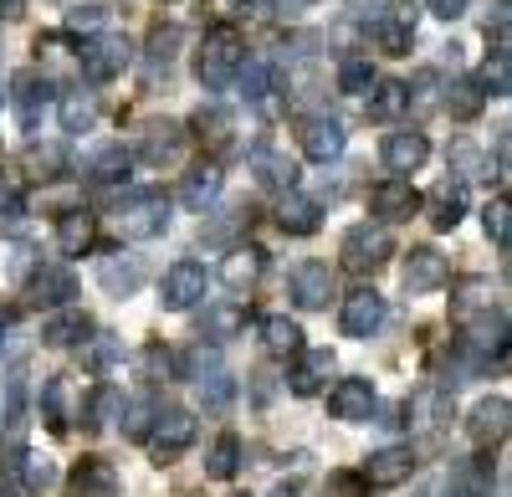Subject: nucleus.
Wrapping results in <instances>:
<instances>
[{
	"label": "nucleus",
	"mask_w": 512,
	"mask_h": 497,
	"mask_svg": "<svg viewBox=\"0 0 512 497\" xmlns=\"http://www.w3.org/2000/svg\"><path fill=\"white\" fill-rule=\"evenodd\" d=\"M262 267H267V257L256 252V246H231L221 277H226V287H236V293H251V287L262 282Z\"/></svg>",
	"instance_id": "obj_28"
},
{
	"label": "nucleus",
	"mask_w": 512,
	"mask_h": 497,
	"mask_svg": "<svg viewBox=\"0 0 512 497\" xmlns=\"http://www.w3.org/2000/svg\"><path fill=\"white\" fill-rule=\"evenodd\" d=\"M98 123V98L93 93H67L62 98V129L67 134H88Z\"/></svg>",
	"instance_id": "obj_37"
},
{
	"label": "nucleus",
	"mask_w": 512,
	"mask_h": 497,
	"mask_svg": "<svg viewBox=\"0 0 512 497\" xmlns=\"http://www.w3.org/2000/svg\"><path fill=\"white\" fill-rule=\"evenodd\" d=\"M369 211H374L379 226H395V221H410V216L420 211V195H415L410 180L390 175V180H379V185L369 190Z\"/></svg>",
	"instance_id": "obj_8"
},
{
	"label": "nucleus",
	"mask_w": 512,
	"mask_h": 497,
	"mask_svg": "<svg viewBox=\"0 0 512 497\" xmlns=\"http://www.w3.org/2000/svg\"><path fill=\"white\" fill-rule=\"evenodd\" d=\"M144 277H149L144 257L118 252V257H103V262H98V282H103V293H108V298H134L139 287H144Z\"/></svg>",
	"instance_id": "obj_14"
},
{
	"label": "nucleus",
	"mask_w": 512,
	"mask_h": 497,
	"mask_svg": "<svg viewBox=\"0 0 512 497\" xmlns=\"http://www.w3.org/2000/svg\"><path fill=\"white\" fill-rule=\"evenodd\" d=\"M446 277H451V262L436 252V246H415V252L405 257V267H400V282H405V293H436V287H446Z\"/></svg>",
	"instance_id": "obj_9"
},
{
	"label": "nucleus",
	"mask_w": 512,
	"mask_h": 497,
	"mask_svg": "<svg viewBox=\"0 0 512 497\" xmlns=\"http://www.w3.org/2000/svg\"><path fill=\"white\" fill-rule=\"evenodd\" d=\"M93 236H98L93 211H67V216L57 221V252H62V257H82V252L93 246Z\"/></svg>",
	"instance_id": "obj_27"
},
{
	"label": "nucleus",
	"mask_w": 512,
	"mask_h": 497,
	"mask_svg": "<svg viewBox=\"0 0 512 497\" xmlns=\"http://www.w3.org/2000/svg\"><path fill=\"white\" fill-rule=\"evenodd\" d=\"M241 328H246V308H241V303H210V308L200 313V339L216 344V349L231 344Z\"/></svg>",
	"instance_id": "obj_23"
},
{
	"label": "nucleus",
	"mask_w": 512,
	"mask_h": 497,
	"mask_svg": "<svg viewBox=\"0 0 512 497\" xmlns=\"http://www.w3.org/2000/svg\"><path fill=\"white\" fill-rule=\"evenodd\" d=\"M390 257H395V236H390V226L359 221V226L344 231V267H349V272L369 277V272H379Z\"/></svg>",
	"instance_id": "obj_3"
},
{
	"label": "nucleus",
	"mask_w": 512,
	"mask_h": 497,
	"mask_svg": "<svg viewBox=\"0 0 512 497\" xmlns=\"http://www.w3.org/2000/svg\"><path fill=\"white\" fill-rule=\"evenodd\" d=\"M21 170H26L31 180H57V175L67 170V149H62V144H26Z\"/></svg>",
	"instance_id": "obj_32"
},
{
	"label": "nucleus",
	"mask_w": 512,
	"mask_h": 497,
	"mask_svg": "<svg viewBox=\"0 0 512 497\" xmlns=\"http://www.w3.org/2000/svg\"><path fill=\"white\" fill-rule=\"evenodd\" d=\"M200 395H205V405H210V410H226V405H231V395H236V380L221 369V375L200 380Z\"/></svg>",
	"instance_id": "obj_52"
},
{
	"label": "nucleus",
	"mask_w": 512,
	"mask_h": 497,
	"mask_svg": "<svg viewBox=\"0 0 512 497\" xmlns=\"http://www.w3.org/2000/svg\"><path fill=\"white\" fill-rule=\"evenodd\" d=\"M410 108V88L405 82H374V98H369V118H395Z\"/></svg>",
	"instance_id": "obj_41"
},
{
	"label": "nucleus",
	"mask_w": 512,
	"mask_h": 497,
	"mask_svg": "<svg viewBox=\"0 0 512 497\" xmlns=\"http://www.w3.org/2000/svg\"><path fill=\"white\" fill-rule=\"evenodd\" d=\"M118 472H113V462H103V457H82L77 467H72V497H118Z\"/></svg>",
	"instance_id": "obj_21"
},
{
	"label": "nucleus",
	"mask_w": 512,
	"mask_h": 497,
	"mask_svg": "<svg viewBox=\"0 0 512 497\" xmlns=\"http://www.w3.org/2000/svg\"><path fill=\"white\" fill-rule=\"evenodd\" d=\"M431 11H436L441 21H461V16H466V0H431Z\"/></svg>",
	"instance_id": "obj_58"
},
{
	"label": "nucleus",
	"mask_w": 512,
	"mask_h": 497,
	"mask_svg": "<svg viewBox=\"0 0 512 497\" xmlns=\"http://www.w3.org/2000/svg\"><path fill=\"white\" fill-rule=\"evenodd\" d=\"M149 446H154V462L159 467L185 457V451L195 446V416H190V410H159V421L149 431Z\"/></svg>",
	"instance_id": "obj_6"
},
{
	"label": "nucleus",
	"mask_w": 512,
	"mask_h": 497,
	"mask_svg": "<svg viewBox=\"0 0 512 497\" xmlns=\"http://www.w3.org/2000/svg\"><path fill=\"white\" fill-rule=\"evenodd\" d=\"M175 47H180V26H159L154 31V41H149V67L159 72H169V62H175Z\"/></svg>",
	"instance_id": "obj_50"
},
{
	"label": "nucleus",
	"mask_w": 512,
	"mask_h": 497,
	"mask_svg": "<svg viewBox=\"0 0 512 497\" xmlns=\"http://www.w3.org/2000/svg\"><path fill=\"white\" fill-rule=\"evenodd\" d=\"M221 195V170L216 164H200V170H190V180L180 185V205L185 211H210Z\"/></svg>",
	"instance_id": "obj_30"
},
{
	"label": "nucleus",
	"mask_w": 512,
	"mask_h": 497,
	"mask_svg": "<svg viewBox=\"0 0 512 497\" xmlns=\"http://www.w3.org/2000/svg\"><path fill=\"white\" fill-rule=\"evenodd\" d=\"M128 170H134V149H123V144H103L88 159V180L93 185H123Z\"/></svg>",
	"instance_id": "obj_26"
},
{
	"label": "nucleus",
	"mask_w": 512,
	"mask_h": 497,
	"mask_svg": "<svg viewBox=\"0 0 512 497\" xmlns=\"http://www.w3.org/2000/svg\"><path fill=\"white\" fill-rule=\"evenodd\" d=\"M507 426H512V400H507V395H487V400H477V410L466 416V436H472V446H492V441H502Z\"/></svg>",
	"instance_id": "obj_11"
},
{
	"label": "nucleus",
	"mask_w": 512,
	"mask_h": 497,
	"mask_svg": "<svg viewBox=\"0 0 512 497\" xmlns=\"http://www.w3.org/2000/svg\"><path fill=\"white\" fill-rule=\"evenodd\" d=\"M118 416H123V436H128V441H149V431H154V421H159V405H154L149 395H139V400H128Z\"/></svg>",
	"instance_id": "obj_36"
},
{
	"label": "nucleus",
	"mask_w": 512,
	"mask_h": 497,
	"mask_svg": "<svg viewBox=\"0 0 512 497\" xmlns=\"http://www.w3.org/2000/svg\"><path fill=\"white\" fill-rule=\"evenodd\" d=\"M344 6H349V21H359V26L390 21V0H344Z\"/></svg>",
	"instance_id": "obj_53"
},
{
	"label": "nucleus",
	"mask_w": 512,
	"mask_h": 497,
	"mask_svg": "<svg viewBox=\"0 0 512 497\" xmlns=\"http://www.w3.org/2000/svg\"><path fill=\"white\" fill-rule=\"evenodd\" d=\"M338 369L333 349H297V369H292V395H318L328 385V375Z\"/></svg>",
	"instance_id": "obj_22"
},
{
	"label": "nucleus",
	"mask_w": 512,
	"mask_h": 497,
	"mask_svg": "<svg viewBox=\"0 0 512 497\" xmlns=\"http://www.w3.org/2000/svg\"><path fill=\"white\" fill-rule=\"evenodd\" d=\"M292 298H297V308H308V313L328 308V298H333V267L328 262H303L292 272Z\"/></svg>",
	"instance_id": "obj_19"
},
{
	"label": "nucleus",
	"mask_w": 512,
	"mask_h": 497,
	"mask_svg": "<svg viewBox=\"0 0 512 497\" xmlns=\"http://www.w3.org/2000/svg\"><path fill=\"white\" fill-rule=\"evenodd\" d=\"M482 108H487V93H482L477 77H456L451 88H446V113H451V118L466 123V118H477Z\"/></svg>",
	"instance_id": "obj_33"
},
{
	"label": "nucleus",
	"mask_w": 512,
	"mask_h": 497,
	"mask_svg": "<svg viewBox=\"0 0 512 497\" xmlns=\"http://www.w3.org/2000/svg\"><path fill=\"white\" fill-rule=\"evenodd\" d=\"M144 369H149V375L154 380H164V375H175V354H169V349H144Z\"/></svg>",
	"instance_id": "obj_57"
},
{
	"label": "nucleus",
	"mask_w": 512,
	"mask_h": 497,
	"mask_svg": "<svg viewBox=\"0 0 512 497\" xmlns=\"http://www.w3.org/2000/svg\"><path fill=\"white\" fill-rule=\"evenodd\" d=\"M118 410H123V395L113 390V385H98L88 400H82V410H77V421L82 426H88V431H103L113 416H118Z\"/></svg>",
	"instance_id": "obj_34"
},
{
	"label": "nucleus",
	"mask_w": 512,
	"mask_h": 497,
	"mask_svg": "<svg viewBox=\"0 0 512 497\" xmlns=\"http://www.w3.org/2000/svg\"><path fill=\"white\" fill-rule=\"evenodd\" d=\"M16 477H21V492L41 497V492L57 482V467H52L47 457H21V462H16Z\"/></svg>",
	"instance_id": "obj_46"
},
{
	"label": "nucleus",
	"mask_w": 512,
	"mask_h": 497,
	"mask_svg": "<svg viewBox=\"0 0 512 497\" xmlns=\"http://www.w3.org/2000/svg\"><path fill=\"white\" fill-rule=\"evenodd\" d=\"M451 170H456L461 180H482V159H477V149H472V144H456V149H451Z\"/></svg>",
	"instance_id": "obj_55"
},
{
	"label": "nucleus",
	"mask_w": 512,
	"mask_h": 497,
	"mask_svg": "<svg viewBox=\"0 0 512 497\" xmlns=\"http://www.w3.org/2000/svg\"><path fill=\"white\" fill-rule=\"evenodd\" d=\"M313 0H272V16H297V11H308Z\"/></svg>",
	"instance_id": "obj_59"
},
{
	"label": "nucleus",
	"mask_w": 512,
	"mask_h": 497,
	"mask_svg": "<svg viewBox=\"0 0 512 497\" xmlns=\"http://www.w3.org/2000/svg\"><path fill=\"white\" fill-rule=\"evenodd\" d=\"M236 467H241V436H221L216 446H210V457H205V477H216V482H226V477H236Z\"/></svg>",
	"instance_id": "obj_39"
},
{
	"label": "nucleus",
	"mask_w": 512,
	"mask_h": 497,
	"mask_svg": "<svg viewBox=\"0 0 512 497\" xmlns=\"http://www.w3.org/2000/svg\"><path fill=\"white\" fill-rule=\"evenodd\" d=\"M482 93H492V98H507V93H512V57H507V41H497V52H492L487 72H482Z\"/></svg>",
	"instance_id": "obj_45"
},
{
	"label": "nucleus",
	"mask_w": 512,
	"mask_h": 497,
	"mask_svg": "<svg viewBox=\"0 0 512 497\" xmlns=\"http://www.w3.org/2000/svg\"><path fill=\"white\" fill-rule=\"evenodd\" d=\"M425 205H431V226L436 231H456L461 226V216H466V185L456 180H446V185H436L431 190V200H425Z\"/></svg>",
	"instance_id": "obj_29"
},
{
	"label": "nucleus",
	"mask_w": 512,
	"mask_h": 497,
	"mask_svg": "<svg viewBox=\"0 0 512 497\" xmlns=\"http://www.w3.org/2000/svg\"><path fill=\"white\" fill-rule=\"evenodd\" d=\"M369 88H374V67H369L364 57H349L344 67H338V93H354V98H359V93H369Z\"/></svg>",
	"instance_id": "obj_48"
},
{
	"label": "nucleus",
	"mask_w": 512,
	"mask_h": 497,
	"mask_svg": "<svg viewBox=\"0 0 512 497\" xmlns=\"http://www.w3.org/2000/svg\"><path fill=\"white\" fill-rule=\"evenodd\" d=\"M26 11V0H0V16H21Z\"/></svg>",
	"instance_id": "obj_60"
},
{
	"label": "nucleus",
	"mask_w": 512,
	"mask_h": 497,
	"mask_svg": "<svg viewBox=\"0 0 512 497\" xmlns=\"http://www.w3.org/2000/svg\"><path fill=\"white\" fill-rule=\"evenodd\" d=\"M180 149H185V129L180 123H149L144 129V139H139V159L149 164V170H164V164H175L180 159Z\"/></svg>",
	"instance_id": "obj_17"
},
{
	"label": "nucleus",
	"mask_w": 512,
	"mask_h": 497,
	"mask_svg": "<svg viewBox=\"0 0 512 497\" xmlns=\"http://www.w3.org/2000/svg\"><path fill=\"white\" fill-rule=\"evenodd\" d=\"M195 129H200V139H210V144H226V139L236 134V118H231V108H221V103H205V108L195 113Z\"/></svg>",
	"instance_id": "obj_40"
},
{
	"label": "nucleus",
	"mask_w": 512,
	"mask_h": 497,
	"mask_svg": "<svg viewBox=\"0 0 512 497\" xmlns=\"http://www.w3.org/2000/svg\"><path fill=\"white\" fill-rule=\"evenodd\" d=\"M128 62H134V41H128L123 31H103L82 47V72H88L93 82H113Z\"/></svg>",
	"instance_id": "obj_4"
},
{
	"label": "nucleus",
	"mask_w": 512,
	"mask_h": 497,
	"mask_svg": "<svg viewBox=\"0 0 512 497\" xmlns=\"http://www.w3.org/2000/svg\"><path fill=\"white\" fill-rule=\"evenodd\" d=\"M118 359H123V339H113V334H98V339L82 344V369H93V375L118 369Z\"/></svg>",
	"instance_id": "obj_38"
},
{
	"label": "nucleus",
	"mask_w": 512,
	"mask_h": 497,
	"mask_svg": "<svg viewBox=\"0 0 512 497\" xmlns=\"http://www.w3.org/2000/svg\"><path fill=\"white\" fill-rule=\"evenodd\" d=\"M103 21H108L103 6H72V11H67V26H72V31H98Z\"/></svg>",
	"instance_id": "obj_56"
},
{
	"label": "nucleus",
	"mask_w": 512,
	"mask_h": 497,
	"mask_svg": "<svg viewBox=\"0 0 512 497\" xmlns=\"http://www.w3.org/2000/svg\"><path fill=\"white\" fill-rule=\"evenodd\" d=\"M6 426H11V431L26 426V375H21V369L6 380Z\"/></svg>",
	"instance_id": "obj_51"
},
{
	"label": "nucleus",
	"mask_w": 512,
	"mask_h": 497,
	"mask_svg": "<svg viewBox=\"0 0 512 497\" xmlns=\"http://www.w3.org/2000/svg\"><path fill=\"white\" fill-rule=\"evenodd\" d=\"M359 477H364L369 487H400V482L415 477V451H410V446H379L374 457L364 462Z\"/></svg>",
	"instance_id": "obj_12"
},
{
	"label": "nucleus",
	"mask_w": 512,
	"mask_h": 497,
	"mask_svg": "<svg viewBox=\"0 0 512 497\" xmlns=\"http://www.w3.org/2000/svg\"><path fill=\"white\" fill-rule=\"evenodd\" d=\"M246 170L256 175V185H267V190H297V164L277 149V144H256L251 159H246Z\"/></svg>",
	"instance_id": "obj_13"
},
{
	"label": "nucleus",
	"mask_w": 512,
	"mask_h": 497,
	"mask_svg": "<svg viewBox=\"0 0 512 497\" xmlns=\"http://www.w3.org/2000/svg\"><path fill=\"white\" fill-rule=\"evenodd\" d=\"M47 98H52V82L41 77L36 67L16 72V82H11V103H16V113H21V129H31V134H36V123H41V108H47Z\"/></svg>",
	"instance_id": "obj_16"
},
{
	"label": "nucleus",
	"mask_w": 512,
	"mask_h": 497,
	"mask_svg": "<svg viewBox=\"0 0 512 497\" xmlns=\"http://www.w3.org/2000/svg\"><path fill=\"white\" fill-rule=\"evenodd\" d=\"M175 375H180V380H195V385L210 380V375H221V349H216V344H205V339L190 344V349L175 359Z\"/></svg>",
	"instance_id": "obj_31"
},
{
	"label": "nucleus",
	"mask_w": 512,
	"mask_h": 497,
	"mask_svg": "<svg viewBox=\"0 0 512 497\" xmlns=\"http://www.w3.org/2000/svg\"><path fill=\"white\" fill-rule=\"evenodd\" d=\"M6 328H11V318H6V313H0V334H6Z\"/></svg>",
	"instance_id": "obj_61"
},
{
	"label": "nucleus",
	"mask_w": 512,
	"mask_h": 497,
	"mask_svg": "<svg viewBox=\"0 0 512 497\" xmlns=\"http://www.w3.org/2000/svg\"><path fill=\"white\" fill-rule=\"evenodd\" d=\"M246 226H251V205H231L221 221H210V226L200 231V241H205V246H226V241H231L236 231H246Z\"/></svg>",
	"instance_id": "obj_44"
},
{
	"label": "nucleus",
	"mask_w": 512,
	"mask_h": 497,
	"mask_svg": "<svg viewBox=\"0 0 512 497\" xmlns=\"http://www.w3.org/2000/svg\"><path fill=\"white\" fill-rule=\"evenodd\" d=\"M410 41H415V26H410L405 16L379 21V47L390 52V57H405V52H410Z\"/></svg>",
	"instance_id": "obj_47"
},
{
	"label": "nucleus",
	"mask_w": 512,
	"mask_h": 497,
	"mask_svg": "<svg viewBox=\"0 0 512 497\" xmlns=\"http://www.w3.org/2000/svg\"><path fill=\"white\" fill-rule=\"evenodd\" d=\"M379 159H384V170L390 175H415L425 159H431V139H425L420 129H405V134H390L384 139V149H379Z\"/></svg>",
	"instance_id": "obj_10"
},
{
	"label": "nucleus",
	"mask_w": 512,
	"mask_h": 497,
	"mask_svg": "<svg viewBox=\"0 0 512 497\" xmlns=\"http://www.w3.org/2000/svg\"><path fill=\"white\" fill-rule=\"evenodd\" d=\"M262 344L272 354H297L303 349V328H297L292 318H282V313H272V318H262Z\"/></svg>",
	"instance_id": "obj_35"
},
{
	"label": "nucleus",
	"mask_w": 512,
	"mask_h": 497,
	"mask_svg": "<svg viewBox=\"0 0 512 497\" xmlns=\"http://www.w3.org/2000/svg\"><path fill=\"white\" fill-rule=\"evenodd\" d=\"M93 334V318L82 313V308H62L47 318V328H41V344H52V349H72V344H88Z\"/></svg>",
	"instance_id": "obj_24"
},
{
	"label": "nucleus",
	"mask_w": 512,
	"mask_h": 497,
	"mask_svg": "<svg viewBox=\"0 0 512 497\" xmlns=\"http://www.w3.org/2000/svg\"><path fill=\"white\" fill-rule=\"evenodd\" d=\"M26 298L36 308H67L77 298V277L67 267H36L31 282H26Z\"/></svg>",
	"instance_id": "obj_15"
},
{
	"label": "nucleus",
	"mask_w": 512,
	"mask_h": 497,
	"mask_svg": "<svg viewBox=\"0 0 512 497\" xmlns=\"http://www.w3.org/2000/svg\"><path fill=\"white\" fill-rule=\"evenodd\" d=\"M205 282H210L205 267L185 257V262H175V267L164 272V282H159V303H164L169 313H190V308L205 298Z\"/></svg>",
	"instance_id": "obj_5"
},
{
	"label": "nucleus",
	"mask_w": 512,
	"mask_h": 497,
	"mask_svg": "<svg viewBox=\"0 0 512 497\" xmlns=\"http://www.w3.org/2000/svg\"><path fill=\"white\" fill-rule=\"evenodd\" d=\"M277 221H282V231H287V236H313V231H318V221H323V205H318L313 195H303V190H287V195H282Z\"/></svg>",
	"instance_id": "obj_25"
},
{
	"label": "nucleus",
	"mask_w": 512,
	"mask_h": 497,
	"mask_svg": "<svg viewBox=\"0 0 512 497\" xmlns=\"http://www.w3.org/2000/svg\"><path fill=\"white\" fill-rule=\"evenodd\" d=\"M113 226L123 241H154L169 231V195L164 190H139L123 195V205L113 211Z\"/></svg>",
	"instance_id": "obj_2"
},
{
	"label": "nucleus",
	"mask_w": 512,
	"mask_h": 497,
	"mask_svg": "<svg viewBox=\"0 0 512 497\" xmlns=\"http://www.w3.org/2000/svg\"><path fill=\"white\" fill-rule=\"evenodd\" d=\"M236 82H241V98H246V103H262L267 88H272V67H267L262 57H246L241 72H236Z\"/></svg>",
	"instance_id": "obj_43"
},
{
	"label": "nucleus",
	"mask_w": 512,
	"mask_h": 497,
	"mask_svg": "<svg viewBox=\"0 0 512 497\" xmlns=\"http://www.w3.org/2000/svg\"><path fill=\"white\" fill-rule=\"evenodd\" d=\"M241 62H246L241 31L236 26H216V31L200 41V52H195V77L205 82L210 93H226L231 82H236V72H241Z\"/></svg>",
	"instance_id": "obj_1"
},
{
	"label": "nucleus",
	"mask_w": 512,
	"mask_h": 497,
	"mask_svg": "<svg viewBox=\"0 0 512 497\" xmlns=\"http://www.w3.org/2000/svg\"><path fill=\"white\" fill-rule=\"evenodd\" d=\"M364 477L359 472H333L328 482H323V497H364Z\"/></svg>",
	"instance_id": "obj_54"
},
{
	"label": "nucleus",
	"mask_w": 512,
	"mask_h": 497,
	"mask_svg": "<svg viewBox=\"0 0 512 497\" xmlns=\"http://www.w3.org/2000/svg\"><path fill=\"white\" fill-rule=\"evenodd\" d=\"M67 390H72V380L67 375H52L47 380V390H41V410H47V426L52 431H67Z\"/></svg>",
	"instance_id": "obj_42"
},
{
	"label": "nucleus",
	"mask_w": 512,
	"mask_h": 497,
	"mask_svg": "<svg viewBox=\"0 0 512 497\" xmlns=\"http://www.w3.org/2000/svg\"><path fill=\"white\" fill-rule=\"evenodd\" d=\"M482 221H487V236L507 252V241H512V205H507V195H497L487 211H482Z\"/></svg>",
	"instance_id": "obj_49"
},
{
	"label": "nucleus",
	"mask_w": 512,
	"mask_h": 497,
	"mask_svg": "<svg viewBox=\"0 0 512 497\" xmlns=\"http://www.w3.org/2000/svg\"><path fill=\"white\" fill-rule=\"evenodd\" d=\"M297 144H303L308 159L328 164V159L344 154L349 134H344V123H338V118H308V123H303V134H297Z\"/></svg>",
	"instance_id": "obj_18"
},
{
	"label": "nucleus",
	"mask_w": 512,
	"mask_h": 497,
	"mask_svg": "<svg viewBox=\"0 0 512 497\" xmlns=\"http://www.w3.org/2000/svg\"><path fill=\"white\" fill-rule=\"evenodd\" d=\"M384 318H390V303H384L374 287H359V293L344 298V313H338V323H344V339H374Z\"/></svg>",
	"instance_id": "obj_7"
},
{
	"label": "nucleus",
	"mask_w": 512,
	"mask_h": 497,
	"mask_svg": "<svg viewBox=\"0 0 512 497\" xmlns=\"http://www.w3.org/2000/svg\"><path fill=\"white\" fill-rule=\"evenodd\" d=\"M369 410H374V385L369 380H338L328 390V416L333 421H369Z\"/></svg>",
	"instance_id": "obj_20"
}]
</instances>
